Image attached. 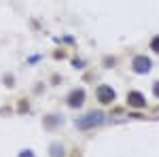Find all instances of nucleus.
<instances>
[{
  "mask_svg": "<svg viewBox=\"0 0 159 157\" xmlns=\"http://www.w3.org/2000/svg\"><path fill=\"white\" fill-rule=\"evenodd\" d=\"M104 121V115L100 113V110H91V113H87L85 117H81V119L76 121V125L81 127V130H89V127H93V125H100Z\"/></svg>",
  "mask_w": 159,
  "mask_h": 157,
  "instance_id": "obj_1",
  "label": "nucleus"
},
{
  "mask_svg": "<svg viewBox=\"0 0 159 157\" xmlns=\"http://www.w3.org/2000/svg\"><path fill=\"white\" fill-rule=\"evenodd\" d=\"M98 100L102 102V104H108V102L115 100V91L110 89L108 85H102V87L98 89Z\"/></svg>",
  "mask_w": 159,
  "mask_h": 157,
  "instance_id": "obj_2",
  "label": "nucleus"
},
{
  "mask_svg": "<svg viewBox=\"0 0 159 157\" xmlns=\"http://www.w3.org/2000/svg\"><path fill=\"white\" fill-rule=\"evenodd\" d=\"M134 70H136V72H147V70H151V60L144 58V55L136 58V60H134Z\"/></svg>",
  "mask_w": 159,
  "mask_h": 157,
  "instance_id": "obj_3",
  "label": "nucleus"
},
{
  "mask_svg": "<svg viewBox=\"0 0 159 157\" xmlns=\"http://www.w3.org/2000/svg\"><path fill=\"white\" fill-rule=\"evenodd\" d=\"M83 100H85V91H83V89H76V91H72V94L68 96V104L76 109V106L83 104Z\"/></svg>",
  "mask_w": 159,
  "mask_h": 157,
  "instance_id": "obj_4",
  "label": "nucleus"
},
{
  "mask_svg": "<svg viewBox=\"0 0 159 157\" xmlns=\"http://www.w3.org/2000/svg\"><path fill=\"white\" fill-rule=\"evenodd\" d=\"M127 104H129V106H138V109H142L147 102H144L142 94H136V91H132V94L127 96Z\"/></svg>",
  "mask_w": 159,
  "mask_h": 157,
  "instance_id": "obj_5",
  "label": "nucleus"
},
{
  "mask_svg": "<svg viewBox=\"0 0 159 157\" xmlns=\"http://www.w3.org/2000/svg\"><path fill=\"white\" fill-rule=\"evenodd\" d=\"M151 49H153L155 53H159V36H155L153 40H151Z\"/></svg>",
  "mask_w": 159,
  "mask_h": 157,
  "instance_id": "obj_6",
  "label": "nucleus"
},
{
  "mask_svg": "<svg viewBox=\"0 0 159 157\" xmlns=\"http://www.w3.org/2000/svg\"><path fill=\"white\" fill-rule=\"evenodd\" d=\"M53 157H61V149L57 145H53Z\"/></svg>",
  "mask_w": 159,
  "mask_h": 157,
  "instance_id": "obj_7",
  "label": "nucleus"
},
{
  "mask_svg": "<svg viewBox=\"0 0 159 157\" xmlns=\"http://www.w3.org/2000/svg\"><path fill=\"white\" fill-rule=\"evenodd\" d=\"M19 157H34V155H32L30 151H24V153H21V155H19Z\"/></svg>",
  "mask_w": 159,
  "mask_h": 157,
  "instance_id": "obj_8",
  "label": "nucleus"
},
{
  "mask_svg": "<svg viewBox=\"0 0 159 157\" xmlns=\"http://www.w3.org/2000/svg\"><path fill=\"white\" fill-rule=\"evenodd\" d=\"M155 96H157V98H159V83H157V85H155Z\"/></svg>",
  "mask_w": 159,
  "mask_h": 157,
  "instance_id": "obj_9",
  "label": "nucleus"
},
{
  "mask_svg": "<svg viewBox=\"0 0 159 157\" xmlns=\"http://www.w3.org/2000/svg\"><path fill=\"white\" fill-rule=\"evenodd\" d=\"M72 157H81V155H79V151H74V153H72Z\"/></svg>",
  "mask_w": 159,
  "mask_h": 157,
  "instance_id": "obj_10",
  "label": "nucleus"
}]
</instances>
